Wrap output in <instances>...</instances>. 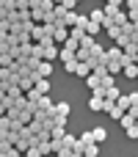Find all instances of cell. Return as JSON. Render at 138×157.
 <instances>
[{
    "label": "cell",
    "mask_w": 138,
    "mask_h": 157,
    "mask_svg": "<svg viewBox=\"0 0 138 157\" xmlns=\"http://www.w3.org/2000/svg\"><path fill=\"white\" fill-rule=\"evenodd\" d=\"M124 132H127V138H138V124L130 127V130H124Z\"/></svg>",
    "instance_id": "cell-30"
},
{
    "label": "cell",
    "mask_w": 138,
    "mask_h": 157,
    "mask_svg": "<svg viewBox=\"0 0 138 157\" xmlns=\"http://www.w3.org/2000/svg\"><path fill=\"white\" fill-rule=\"evenodd\" d=\"M64 135H66V127L55 124V127H53V138H64Z\"/></svg>",
    "instance_id": "cell-26"
},
{
    "label": "cell",
    "mask_w": 138,
    "mask_h": 157,
    "mask_svg": "<svg viewBox=\"0 0 138 157\" xmlns=\"http://www.w3.org/2000/svg\"><path fill=\"white\" fill-rule=\"evenodd\" d=\"M25 97H28V99H30V102H39V99H41V97H44V94H39V88H36V86H33V88H30V91H28V94H25Z\"/></svg>",
    "instance_id": "cell-20"
},
{
    "label": "cell",
    "mask_w": 138,
    "mask_h": 157,
    "mask_svg": "<svg viewBox=\"0 0 138 157\" xmlns=\"http://www.w3.org/2000/svg\"><path fill=\"white\" fill-rule=\"evenodd\" d=\"M119 97H122V91H119L116 86H111V88H105V99H111V102H119Z\"/></svg>",
    "instance_id": "cell-11"
},
{
    "label": "cell",
    "mask_w": 138,
    "mask_h": 157,
    "mask_svg": "<svg viewBox=\"0 0 138 157\" xmlns=\"http://www.w3.org/2000/svg\"><path fill=\"white\" fill-rule=\"evenodd\" d=\"M77 22H80V14H77V11L72 8V11H69V14L64 17V22H61V25H66V28H75Z\"/></svg>",
    "instance_id": "cell-6"
},
{
    "label": "cell",
    "mask_w": 138,
    "mask_h": 157,
    "mask_svg": "<svg viewBox=\"0 0 138 157\" xmlns=\"http://www.w3.org/2000/svg\"><path fill=\"white\" fill-rule=\"evenodd\" d=\"M102 86H105V88L116 86V80H113V75H111V72H108V75H102Z\"/></svg>",
    "instance_id": "cell-24"
},
{
    "label": "cell",
    "mask_w": 138,
    "mask_h": 157,
    "mask_svg": "<svg viewBox=\"0 0 138 157\" xmlns=\"http://www.w3.org/2000/svg\"><path fill=\"white\" fill-rule=\"evenodd\" d=\"M89 108H91L94 113H105V97H102V94H91Z\"/></svg>",
    "instance_id": "cell-1"
},
{
    "label": "cell",
    "mask_w": 138,
    "mask_h": 157,
    "mask_svg": "<svg viewBox=\"0 0 138 157\" xmlns=\"http://www.w3.org/2000/svg\"><path fill=\"white\" fill-rule=\"evenodd\" d=\"M94 44H97V41H94V36H91V33H86V36H83V41H80V47H86V50H91Z\"/></svg>",
    "instance_id": "cell-18"
},
{
    "label": "cell",
    "mask_w": 138,
    "mask_h": 157,
    "mask_svg": "<svg viewBox=\"0 0 138 157\" xmlns=\"http://www.w3.org/2000/svg\"><path fill=\"white\" fill-rule=\"evenodd\" d=\"M127 14H130V22H138V8H130Z\"/></svg>",
    "instance_id": "cell-31"
},
{
    "label": "cell",
    "mask_w": 138,
    "mask_h": 157,
    "mask_svg": "<svg viewBox=\"0 0 138 157\" xmlns=\"http://www.w3.org/2000/svg\"><path fill=\"white\" fill-rule=\"evenodd\" d=\"M124 75L127 77H138V63H124Z\"/></svg>",
    "instance_id": "cell-15"
},
{
    "label": "cell",
    "mask_w": 138,
    "mask_h": 157,
    "mask_svg": "<svg viewBox=\"0 0 138 157\" xmlns=\"http://www.w3.org/2000/svg\"><path fill=\"white\" fill-rule=\"evenodd\" d=\"M28 130H30V132H33V135H39V132H41V130H44V127H41V121H39V119H33V121H30V124H28Z\"/></svg>",
    "instance_id": "cell-21"
},
{
    "label": "cell",
    "mask_w": 138,
    "mask_h": 157,
    "mask_svg": "<svg viewBox=\"0 0 138 157\" xmlns=\"http://www.w3.org/2000/svg\"><path fill=\"white\" fill-rule=\"evenodd\" d=\"M80 141H83L86 146H89V144H94V135H91V130H89V132H83V135H80Z\"/></svg>",
    "instance_id": "cell-27"
},
{
    "label": "cell",
    "mask_w": 138,
    "mask_h": 157,
    "mask_svg": "<svg viewBox=\"0 0 138 157\" xmlns=\"http://www.w3.org/2000/svg\"><path fill=\"white\" fill-rule=\"evenodd\" d=\"M36 88H39V94H50V80L47 77H39L36 80Z\"/></svg>",
    "instance_id": "cell-12"
},
{
    "label": "cell",
    "mask_w": 138,
    "mask_h": 157,
    "mask_svg": "<svg viewBox=\"0 0 138 157\" xmlns=\"http://www.w3.org/2000/svg\"><path fill=\"white\" fill-rule=\"evenodd\" d=\"M116 11H119V8H116V6H111V3H105V17H113V14H116Z\"/></svg>",
    "instance_id": "cell-29"
},
{
    "label": "cell",
    "mask_w": 138,
    "mask_h": 157,
    "mask_svg": "<svg viewBox=\"0 0 138 157\" xmlns=\"http://www.w3.org/2000/svg\"><path fill=\"white\" fill-rule=\"evenodd\" d=\"M122 55H124V50L116 44V47H111V50L105 52V61H122Z\"/></svg>",
    "instance_id": "cell-7"
},
{
    "label": "cell",
    "mask_w": 138,
    "mask_h": 157,
    "mask_svg": "<svg viewBox=\"0 0 138 157\" xmlns=\"http://www.w3.org/2000/svg\"><path fill=\"white\" fill-rule=\"evenodd\" d=\"M89 19H91V22H100V25H102V22H105V8H94V11L89 14Z\"/></svg>",
    "instance_id": "cell-10"
},
{
    "label": "cell",
    "mask_w": 138,
    "mask_h": 157,
    "mask_svg": "<svg viewBox=\"0 0 138 157\" xmlns=\"http://www.w3.org/2000/svg\"><path fill=\"white\" fill-rule=\"evenodd\" d=\"M41 113H53V116H55V102H53L47 94L39 99V113H36V116H41Z\"/></svg>",
    "instance_id": "cell-2"
},
{
    "label": "cell",
    "mask_w": 138,
    "mask_h": 157,
    "mask_svg": "<svg viewBox=\"0 0 138 157\" xmlns=\"http://www.w3.org/2000/svg\"><path fill=\"white\" fill-rule=\"evenodd\" d=\"M116 105H119V108H122V110H130V108H133V99H130V94H122V97H119V102H116Z\"/></svg>",
    "instance_id": "cell-13"
},
{
    "label": "cell",
    "mask_w": 138,
    "mask_h": 157,
    "mask_svg": "<svg viewBox=\"0 0 138 157\" xmlns=\"http://www.w3.org/2000/svg\"><path fill=\"white\" fill-rule=\"evenodd\" d=\"M25 157H44V155H41V152H39V149H36V146H30V149H28V152H25Z\"/></svg>",
    "instance_id": "cell-28"
},
{
    "label": "cell",
    "mask_w": 138,
    "mask_h": 157,
    "mask_svg": "<svg viewBox=\"0 0 138 157\" xmlns=\"http://www.w3.org/2000/svg\"><path fill=\"white\" fill-rule=\"evenodd\" d=\"M75 3H83V0H75Z\"/></svg>",
    "instance_id": "cell-35"
},
{
    "label": "cell",
    "mask_w": 138,
    "mask_h": 157,
    "mask_svg": "<svg viewBox=\"0 0 138 157\" xmlns=\"http://www.w3.org/2000/svg\"><path fill=\"white\" fill-rule=\"evenodd\" d=\"M91 135H94V141H97V144H105L108 130H105V127H94V130H91Z\"/></svg>",
    "instance_id": "cell-9"
},
{
    "label": "cell",
    "mask_w": 138,
    "mask_h": 157,
    "mask_svg": "<svg viewBox=\"0 0 138 157\" xmlns=\"http://www.w3.org/2000/svg\"><path fill=\"white\" fill-rule=\"evenodd\" d=\"M53 75V61H41L36 66V77H50Z\"/></svg>",
    "instance_id": "cell-4"
},
{
    "label": "cell",
    "mask_w": 138,
    "mask_h": 157,
    "mask_svg": "<svg viewBox=\"0 0 138 157\" xmlns=\"http://www.w3.org/2000/svg\"><path fill=\"white\" fill-rule=\"evenodd\" d=\"M122 33H124V28H119V25H113V28H108V36H111L113 41H116V39H119Z\"/></svg>",
    "instance_id": "cell-17"
},
{
    "label": "cell",
    "mask_w": 138,
    "mask_h": 157,
    "mask_svg": "<svg viewBox=\"0 0 138 157\" xmlns=\"http://www.w3.org/2000/svg\"><path fill=\"white\" fill-rule=\"evenodd\" d=\"M86 86H89L91 91H97V88H102V75H97V72H91V75L86 77Z\"/></svg>",
    "instance_id": "cell-5"
},
{
    "label": "cell",
    "mask_w": 138,
    "mask_h": 157,
    "mask_svg": "<svg viewBox=\"0 0 138 157\" xmlns=\"http://www.w3.org/2000/svg\"><path fill=\"white\" fill-rule=\"evenodd\" d=\"M136 116H133V113H130V110H127V113H124V116H122V119H119V124H122V127H124V130H130V127H136Z\"/></svg>",
    "instance_id": "cell-8"
},
{
    "label": "cell",
    "mask_w": 138,
    "mask_h": 157,
    "mask_svg": "<svg viewBox=\"0 0 138 157\" xmlns=\"http://www.w3.org/2000/svg\"><path fill=\"white\" fill-rule=\"evenodd\" d=\"M64 69H66V72H75V75H77V69H80V61H69V63H64Z\"/></svg>",
    "instance_id": "cell-23"
},
{
    "label": "cell",
    "mask_w": 138,
    "mask_h": 157,
    "mask_svg": "<svg viewBox=\"0 0 138 157\" xmlns=\"http://www.w3.org/2000/svg\"><path fill=\"white\" fill-rule=\"evenodd\" d=\"M53 14L58 17V22H64V17L69 14V8H66V6H55V11H53Z\"/></svg>",
    "instance_id": "cell-16"
},
{
    "label": "cell",
    "mask_w": 138,
    "mask_h": 157,
    "mask_svg": "<svg viewBox=\"0 0 138 157\" xmlns=\"http://www.w3.org/2000/svg\"><path fill=\"white\" fill-rule=\"evenodd\" d=\"M105 3H111V6H116V8H122V3H127V0H105Z\"/></svg>",
    "instance_id": "cell-32"
},
{
    "label": "cell",
    "mask_w": 138,
    "mask_h": 157,
    "mask_svg": "<svg viewBox=\"0 0 138 157\" xmlns=\"http://www.w3.org/2000/svg\"><path fill=\"white\" fill-rule=\"evenodd\" d=\"M130 8H138V0H127V11Z\"/></svg>",
    "instance_id": "cell-33"
},
{
    "label": "cell",
    "mask_w": 138,
    "mask_h": 157,
    "mask_svg": "<svg viewBox=\"0 0 138 157\" xmlns=\"http://www.w3.org/2000/svg\"><path fill=\"white\" fill-rule=\"evenodd\" d=\"M100 30H102V25H100V22H91V19H89V25H86V33H91V36H97Z\"/></svg>",
    "instance_id": "cell-14"
},
{
    "label": "cell",
    "mask_w": 138,
    "mask_h": 157,
    "mask_svg": "<svg viewBox=\"0 0 138 157\" xmlns=\"http://www.w3.org/2000/svg\"><path fill=\"white\" fill-rule=\"evenodd\" d=\"M53 39H55L58 44H66V41H69V28H66V25H58L55 33H53Z\"/></svg>",
    "instance_id": "cell-3"
},
{
    "label": "cell",
    "mask_w": 138,
    "mask_h": 157,
    "mask_svg": "<svg viewBox=\"0 0 138 157\" xmlns=\"http://www.w3.org/2000/svg\"><path fill=\"white\" fill-rule=\"evenodd\" d=\"M105 52H108V50H105L102 44H94V47H91V55H94V58H105Z\"/></svg>",
    "instance_id": "cell-19"
},
{
    "label": "cell",
    "mask_w": 138,
    "mask_h": 157,
    "mask_svg": "<svg viewBox=\"0 0 138 157\" xmlns=\"http://www.w3.org/2000/svg\"><path fill=\"white\" fill-rule=\"evenodd\" d=\"M124 113H127V110H122V108H119V105H113V110H111V113H108V116H113V119H116V121H119V119H122V116H124Z\"/></svg>",
    "instance_id": "cell-25"
},
{
    "label": "cell",
    "mask_w": 138,
    "mask_h": 157,
    "mask_svg": "<svg viewBox=\"0 0 138 157\" xmlns=\"http://www.w3.org/2000/svg\"><path fill=\"white\" fill-rule=\"evenodd\" d=\"M130 99H133V105H138V91H130Z\"/></svg>",
    "instance_id": "cell-34"
},
{
    "label": "cell",
    "mask_w": 138,
    "mask_h": 157,
    "mask_svg": "<svg viewBox=\"0 0 138 157\" xmlns=\"http://www.w3.org/2000/svg\"><path fill=\"white\" fill-rule=\"evenodd\" d=\"M89 58H91V50L80 47V50H77V61H89Z\"/></svg>",
    "instance_id": "cell-22"
},
{
    "label": "cell",
    "mask_w": 138,
    "mask_h": 157,
    "mask_svg": "<svg viewBox=\"0 0 138 157\" xmlns=\"http://www.w3.org/2000/svg\"><path fill=\"white\" fill-rule=\"evenodd\" d=\"M136 63H138V55H136Z\"/></svg>",
    "instance_id": "cell-36"
}]
</instances>
